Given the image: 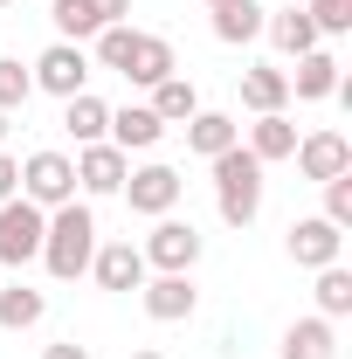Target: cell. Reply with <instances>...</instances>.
Instances as JSON below:
<instances>
[{
    "label": "cell",
    "mask_w": 352,
    "mask_h": 359,
    "mask_svg": "<svg viewBox=\"0 0 352 359\" xmlns=\"http://www.w3.org/2000/svg\"><path fill=\"white\" fill-rule=\"evenodd\" d=\"M215 166V208L228 228H249L263 215V159H249V145H228L208 159Z\"/></svg>",
    "instance_id": "1"
},
{
    "label": "cell",
    "mask_w": 352,
    "mask_h": 359,
    "mask_svg": "<svg viewBox=\"0 0 352 359\" xmlns=\"http://www.w3.org/2000/svg\"><path fill=\"white\" fill-rule=\"evenodd\" d=\"M90 256H97V215H90L83 201H69V208H55L48 215V228H42V263H48V276H83L90 269Z\"/></svg>",
    "instance_id": "2"
},
{
    "label": "cell",
    "mask_w": 352,
    "mask_h": 359,
    "mask_svg": "<svg viewBox=\"0 0 352 359\" xmlns=\"http://www.w3.org/2000/svg\"><path fill=\"white\" fill-rule=\"evenodd\" d=\"M21 201H35L42 215L76 201V159L69 152H28L21 159Z\"/></svg>",
    "instance_id": "3"
},
{
    "label": "cell",
    "mask_w": 352,
    "mask_h": 359,
    "mask_svg": "<svg viewBox=\"0 0 352 359\" xmlns=\"http://www.w3.org/2000/svg\"><path fill=\"white\" fill-rule=\"evenodd\" d=\"M138 256H145V269H159V276H187V269L201 263V228H194V222H173V215H159V222H152V235L138 242Z\"/></svg>",
    "instance_id": "4"
},
{
    "label": "cell",
    "mask_w": 352,
    "mask_h": 359,
    "mask_svg": "<svg viewBox=\"0 0 352 359\" xmlns=\"http://www.w3.org/2000/svg\"><path fill=\"white\" fill-rule=\"evenodd\" d=\"M28 76H35V90H48V97H76V90H90V55L83 42H48L35 62H28Z\"/></svg>",
    "instance_id": "5"
},
{
    "label": "cell",
    "mask_w": 352,
    "mask_h": 359,
    "mask_svg": "<svg viewBox=\"0 0 352 359\" xmlns=\"http://www.w3.org/2000/svg\"><path fill=\"white\" fill-rule=\"evenodd\" d=\"M48 14H55L62 42H97L104 28H118L132 14V0H48Z\"/></svg>",
    "instance_id": "6"
},
{
    "label": "cell",
    "mask_w": 352,
    "mask_h": 359,
    "mask_svg": "<svg viewBox=\"0 0 352 359\" xmlns=\"http://www.w3.org/2000/svg\"><path fill=\"white\" fill-rule=\"evenodd\" d=\"M42 228L48 215L35 208V201H0V263H35L42 256Z\"/></svg>",
    "instance_id": "7"
},
{
    "label": "cell",
    "mask_w": 352,
    "mask_h": 359,
    "mask_svg": "<svg viewBox=\"0 0 352 359\" xmlns=\"http://www.w3.org/2000/svg\"><path fill=\"white\" fill-rule=\"evenodd\" d=\"M180 187L187 180L173 173V166H138V173H125V201H132V215H145V222H159V215H173L180 208Z\"/></svg>",
    "instance_id": "8"
},
{
    "label": "cell",
    "mask_w": 352,
    "mask_h": 359,
    "mask_svg": "<svg viewBox=\"0 0 352 359\" xmlns=\"http://www.w3.org/2000/svg\"><path fill=\"white\" fill-rule=\"evenodd\" d=\"M290 159H297V173H304V180H318V187H325V180L352 173V138H346V132H304Z\"/></svg>",
    "instance_id": "9"
},
{
    "label": "cell",
    "mask_w": 352,
    "mask_h": 359,
    "mask_svg": "<svg viewBox=\"0 0 352 359\" xmlns=\"http://www.w3.org/2000/svg\"><path fill=\"white\" fill-rule=\"evenodd\" d=\"M339 249H346V228H332L325 215L290 222V263H297V269H325V263H339Z\"/></svg>",
    "instance_id": "10"
},
{
    "label": "cell",
    "mask_w": 352,
    "mask_h": 359,
    "mask_svg": "<svg viewBox=\"0 0 352 359\" xmlns=\"http://www.w3.org/2000/svg\"><path fill=\"white\" fill-rule=\"evenodd\" d=\"M125 173H132V152H118L111 138H97V145L76 152V187H83V194H118Z\"/></svg>",
    "instance_id": "11"
},
{
    "label": "cell",
    "mask_w": 352,
    "mask_h": 359,
    "mask_svg": "<svg viewBox=\"0 0 352 359\" xmlns=\"http://www.w3.org/2000/svg\"><path fill=\"white\" fill-rule=\"evenodd\" d=\"M118 76L125 83H166V76H180V62H173V42L166 35H132V48H125V62H118Z\"/></svg>",
    "instance_id": "12"
},
{
    "label": "cell",
    "mask_w": 352,
    "mask_h": 359,
    "mask_svg": "<svg viewBox=\"0 0 352 359\" xmlns=\"http://www.w3.org/2000/svg\"><path fill=\"white\" fill-rule=\"evenodd\" d=\"M138 297H145V311L159 318V325H180V318H194V304H201L194 276H145Z\"/></svg>",
    "instance_id": "13"
},
{
    "label": "cell",
    "mask_w": 352,
    "mask_h": 359,
    "mask_svg": "<svg viewBox=\"0 0 352 359\" xmlns=\"http://www.w3.org/2000/svg\"><path fill=\"white\" fill-rule=\"evenodd\" d=\"M90 269H97V283H104V290H138V283L152 276V269H145V256H138L132 242H97Z\"/></svg>",
    "instance_id": "14"
},
{
    "label": "cell",
    "mask_w": 352,
    "mask_h": 359,
    "mask_svg": "<svg viewBox=\"0 0 352 359\" xmlns=\"http://www.w3.org/2000/svg\"><path fill=\"white\" fill-rule=\"evenodd\" d=\"M283 76H290V90L304 104H325V97H339V55L332 48H311V55H297V69H283Z\"/></svg>",
    "instance_id": "15"
},
{
    "label": "cell",
    "mask_w": 352,
    "mask_h": 359,
    "mask_svg": "<svg viewBox=\"0 0 352 359\" xmlns=\"http://www.w3.org/2000/svg\"><path fill=\"white\" fill-rule=\"evenodd\" d=\"M159 118H152V104H125V111H111V145L118 152H152L159 145Z\"/></svg>",
    "instance_id": "16"
},
{
    "label": "cell",
    "mask_w": 352,
    "mask_h": 359,
    "mask_svg": "<svg viewBox=\"0 0 352 359\" xmlns=\"http://www.w3.org/2000/svg\"><path fill=\"white\" fill-rule=\"evenodd\" d=\"M290 152H297V125H290L283 111H263V118L249 125V159L276 166V159H290Z\"/></svg>",
    "instance_id": "17"
},
{
    "label": "cell",
    "mask_w": 352,
    "mask_h": 359,
    "mask_svg": "<svg viewBox=\"0 0 352 359\" xmlns=\"http://www.w3.org/2000/svg\"><path fill=\"white\" fill-rule=\"evenodd\" d=\"M69 111H62V132L76 138V145H97V138L111 132V104L104 97H90V90H76V97H62Z\"/></svg>",
    "instance_id": "18"
},
{
    "label": "cell",
    "mask_w": 352,
    "mask_h": 359,
    "mask_svg": "<svg viewBox=\"0 0 352 359\" xmlns=\"http://www.w3.org/2000/svg\"><path fill=\"white\" fill-rule=\"evenodd\" d=\"M283 359H339V332L332 318H297L283 332Z\"/></svg>",
    "instance_id": "19"
},
{
    "label": "cell",
    "mask_w": 352,
    "mask_h": 359,
    "mask_svg": "<svg viewBox=\"0 0 352 359\" xmlns=\"http://www.w3.org/2000/svg\"><path fill=\"white\" fill-rule=\"evenodd\" d=\"M263 21H269V7H256V0H221V7H215V35H221L228 48L256 42V35H263Z\"/></svg>",
    "instance_id": "20"
},
{
    "label": "cell",
    "mask_w": 352,
    "mask_h": 359,
    "mask_svg": "<svg viewBox=\"0 0 352 359\" xmlns=\"http://www.w3.org/2000/svg\"><path fill=\"white\" fill-rule=\"evenodd\" d=\"M242 104L263 118V111H283L290 104V76L283 69H269V62H256V69H242Z\"/></svg>",
    "instance_id": "21"
},
{
    "label": "cell",
    "mask_w": 352,
    "mask_h": 359,
    "mask_svg": "<svg viewBox=\"0 0 352 359\" xmlns=\"http://www.w3.org/2000/svg\"><path fill=\"white\" fill-rule=\"evenodd\" d=\"M187 145H194L201 159H215V152H228V145H242V125L221 118V111H194V118H187Z\"/></svg>",
    "instance_id": "22"
},
{
    "label": "cell",
    "mask_w": 352,
    "mask_h": 359,
    "mask_svg": "<svg viewBox=\"0 0 352 359\" xmlns=\"http://www.w3.org/2000/svg\"><path fill=\"white\" fill-rule=\"evenodd\" d=\"M263 35L283 48V55H311V48H318V28H311V14H304V7H283V14H269V21H263Z\"/></svg>",
    "instance_id": "23"
},
{
    "label": "cell",
    "mask_w": 352,
    "mask_h": 359,
    "mask_svg": "<svg viewBox=\"0 0 352 359\" xmlns=\"http://www.w3.org/2000/svg\"><path fill=\"white\" fill-rule=\"evenodd\" d=\"M48 297L35 290V283H7L0 290V332H28V325H42Z\"/></svg>",
    "instance_id": "24"
},
{
    "label": "cell",
    "mask_w": 352,
    "mask_h": 359,
    "mask_svg": "<svg viewBox=\"0 0 352 359\" xmlns=\"http://www.w3.org/2000/svg\"><path fill=\"white\" fill-rule=\"evenodd\" d=\"M194 111H201V97H194V83H187V76L152 83V118H159V125H187Z\"/></svg>",
    "instance_id": "25"
},
{
    "label": "cell",
    "mask_w": 352,
    "mask_h": 359,
    "mask_svg": "<svg viewBox=\"0 0 352 359\" xmlns=\"http://www.w3.org/2000/svg\"><path fill=\"white\" fill-rule=\"evenodd\" d=\"M346 311H352V269L325 263L318 269V318H346Z\"/></svg>",
    "instance_id": "26"
},
{
    "label": "cell",
    "mask_w": 352,
    "mask_h": 359,
    "mask_svg": "<svg viewBox=\"0 0 352 359\" xmlns=\"http://www.w3.org/2000/svg\"><path fill=\"white\" fill-rule=\"evenodd\" d=\"M28 97H35V76H28V69H21L14 55H0V111L14 118V111H21Z\"/></svg>",
    "instance_id": "27"
},
{
    "label": "cell",
    "mask_w": 352,
    "mask_h": 359,
    "mask_svg": "<svg viewBox=\"0 0 352 359\" xmlns=\"http://www.w3.org/2000/svg\"><path fill=\"white\" fill-rule=\"evenodd\" d=\"M304 14H311L318 35H346V28H352V0H311Z\"/></svg>",
    "instance_id": "28"
},
{
    "label": "cell",
    "mask_w": 352,
    "mask_h": 359,
    "mask_svg": "<svg viewBox=\"0 0 352 359\" xmlns=\"http://www.w3.org/2000/svg\"><path fill=\"white\" fill-rule=\"evenodd\" d=\"M325 222H332V228H352V173L325 180Z\"/></svg>",
    "instance_id": "29"
},
{
    "label": "cell",
    "mask_w": 352,
    "mask_h": 359,
    "mask_svg": "<svg viewBox=\"0 0 352 359\" xmlns=\"http://www.w3.org/2000/svg\"><path fill=\"white\" fill-rule=\"evenodd\" d=\"M14 187H21V166H14V159L0 152V201H14Z\"/></svg>",
    "instance_id": "30"
},
{
    "label": "cell",
    "mask_w": 352,
    "mask_h": 359,
    "mask_svg": "<svg viewBox=\"0 0 352 359\" xmlns=\"http://www.w3.org/2000/svg\"><path fill=\"white\" fill-rule=\"evenodd\" d=\"M42 359H90V353L76 346V339H62V346H42Z\"/></svg>",
    "instance_id": "31"
},
{
    "label": "cell",
    "mask_w": 352,
    "mask_h": 359,
    "mask_svg": "<svg viewBox=\"0 0 352 359\" xmlns=\"http://www.w3.org/2000/svg\"><path fill=\"white\" fill-rule=\"evenodd\" d=\"M125 359H166V353H152V346H138V353H125Z\"/></svg>",
    "instance_id": "32"
},
{
    "label": "cell",
    "mask_w": 352,
    "mask_h": 359,
    "mask_svg": "<svg viewBox=\"0 0 352 359\" xmlns=\"http://www.w3.org/2000/svg\"><path fill=\"white\" fill-rule=\"evenodd\" d=\"M0 138H7V111H0Z\"/></svg>",
    "instance_id": "33"
},
{
    "label": "cell",
    "mask_w": 352,
    "mask_h": 359,
    "mask_svg": "<svg viewBox=\"0 0 352 359\" xmlns=\"http://www.w3.org/2000/svg\"><path fill=\"white\" fill-rule=\"evenodd\" d=\"M208 7H221V0H208Z\"/></svg>",
    "instance_id": "34"
},
{
    "label": "cell",
    "mask_w": 352,
    "mask_h": 359,
    "mask_svg": "<svg viewBox=\"0 0 352 359\" xmlns=\"http://www.w3.org/2000/svg\"><path fill=\"white\" fill-rule=\"evenodd\" d=\"M0 7H7V0H0Z\"/></svg>",
    "instance_id": "35"
}]
</instances>
